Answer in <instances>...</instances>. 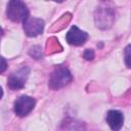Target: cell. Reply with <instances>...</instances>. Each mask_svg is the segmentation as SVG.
<instances>
[{"label":"cell","instance_id":"1","mask_svg":"<svg viewBox=\"0 0 131 131\" xmlns=\"http://www.w3.org/2000/svg\"><path fill=\"white\" fill-rule=\"evenodd\" d=\"M115 8L107 3H101L98 5L94 12V21L97 28L100 30H107L112 28L116 18Z\"/></svg>","mask_w":131,"mask_h":131},{"label":"cell","instance_id":"8","mask_svg":"<svg viewBox=\"0 0 131 131\" xmlns=\"http://www.w3.org/2000/svg\"><path fill=\"white\" fill-rule=\"evenodd\" d=\"M105 120L113 131H120L124 124V115L118 110H111L106 113Z\"/></svg>","mask_w":131,"mask_h":131},{"label":"cell","instance_id":"9","mask_svg":"<svg viewBox=\"0 0 131 131\" xmlns=\"http://www.w3.org/2000/svg\"><path fill=\"white\" fill-rule=\"evenodd\" d=\"M57 131H86V125L83 121L67 117L60 123Z\"/></svg>","mask_w":131,"mask_h":131},{"label":"cell","instance_id":"7","mask_svg":"<svg viewBox=\"0 0 131 131\" xmlns=\"http://www.w3.org/2000/svg\"><path fill=\"white\" fill-rule=\"evenodd\" d=\"M88 39V34L82 30H80L77 26H73L66 35V40L70 45L81 46Z\"/></svg>","mask_w":131,"mask_h":131},{"label":"cell","instance_id":"6","mask_svg":"<svg viewBox=\"0 0 131 131\" xmlns=\"http://www.w3.org/2000/svg\"><path fill=\"white\" fill-rule=\"evenodd\" d=\"M44 20L39 17H28L23 23V29L28 37H37L44 30Z\"/></svg>","mask_w":131,"mask_h":131},{"label":"cell","instance_id":"13","mask_svg":"<svg viewBox=\"0 0 131 131\" xmlns=\"http://www.w3.org/2000/svg\"><path fill=\"white\" fill-rule=\"evenodd\" d=\"M1 61H2V64H1V70H0V72L3 73V72L5 71V69H6V61H5V59H4L3 57H1Z\"/></svg>","mask_w":131,"mask_h":131},{"label":"cell","instance_id":"2","mask_svg":"<svg viewBox=\"0 0 131 131\" xmlns=\"http://www.w3.org/2000/svg\"><path fill=\"white\" fill-rule=\"evenodd\" d=\"M73 81V76L68 68L63 66H57L51 73L48 86L52 90H58L69 85Z\"/></svg>","mask_w":131,"mask_h":131},{"label":"cell","instance_id":"11","mask_svg":"<svg viewBox=\"0 0 131 131\" xmlns=\"http://www.w3.org/2000/svg\"><path fill=\"white\" fill-rule=\"evenodd\" d=\"M29 54L36 58V59H39V58H42V51H41V47L36 45V46H33L31 47V49L29 50Z\"/></svg>","mask_w":131,"mask_h":131},{"label":"cell","instance_id":"3","mask_svg":"<svg viewBox=\"0 0 131 131\" xmlns=\"http://www.w3.org/2000/svg\"><path fill=\"white\" fill-rule=\"evenodd\" d=\"M7 17L12 21H25L29 16V9L25 2L19 0H11L7 4Z\"/></svg>","mask_w":131,"mask_h":131},{"label":"cell","instance_id":"12","mask_svg":"<svg viewBox=\"0 0 131 131\" xmlns=\"http://www.w3.org/2000/svg\"><path fill=\"white\" fill-rule=\"evenodd\" d=\"M83 57L86 60H92L94 58V51L92 49H86L83 53Z\"/></svg>","mask_w":131,"mask_h":131},{"label":"cell","instance_id":"4","mask_svg":"<svg viewBox=\"0 0 131 131\" xmlns=\"http://www.w3.org/2000/svg\"><path fill=\"white\" fill-rule=\"evenodd\" d=\"M30 75V68L27 66L21 67L16 72L12 73L7 80V86L11 90H19L25 87L28 77Z\"/></svg>","mask_w":131,"mask_h":131},{"label":"cell","instance_id":"5","mask_svg":"<svg viewBox=\"0 0 131 131\" xmlns=\"http://www.w3.org/2000/svg\"><path fill=\"white\" fill-rule=\"evenodd\" d=\"M36 104V100L29 95H21L14 101L13 111L17 117H25L29 115Z\"/></svg>","mask_w":131,"mask_h":131},{"label":"cell","instance_id":"10","mask_svg":"<svg viewBox=\"0 0 131 131\" xmlns=\"http://www.w3.org/2000/svg\"><path fill=\"white\" fill-rule=\"evenodd\" d=\"M124 60L128 69H131V44L127 45L124 49Z\"/></svg>","mask_w":131,"mask_h":131}]
</instances>
